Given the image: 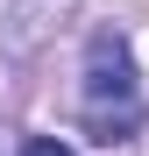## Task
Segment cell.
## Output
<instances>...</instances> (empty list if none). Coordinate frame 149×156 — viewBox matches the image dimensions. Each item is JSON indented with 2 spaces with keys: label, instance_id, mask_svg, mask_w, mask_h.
Segmentation results:
<instances>
[{
  "label": "cell",
  "instance_id": "3957f363",
  "mask_svg": "<svg viewBox=\"0 0 149 156\" xmlns=\"http://www.w3.org/2000/svg\"><path fill=\"white\" fill-rule=\"evenodd\" d=\"M21 156H71V142H57V135H29Z\"/></svg>",
  "mask_w": 149,
  "mask_h": 156
},
{
  "label": "cell",
  "instance_id": "6da1fadb",
  "mask_svg": "<svg viewBox=\"0 0 149 156\" xmlns=\"http://www.w3.org/2000/svg\"><path fill=\"white\" fill-rule=\"evenodd\" d=\"M85 128L92 142H128L142 128V85H135V57L114 29H99L85 43Z\"/></svg>",
  "mask_w": 149,
  "mask_h": 156
},
{
  "label": "cell",
  "instance_id": "7a4b0ae2",
  "mask_svg": "<svg viewBox=\"0 0 149 156\" xmlns=\"http://www.w3.org/2000/svg\"><path fill=\"white\" fill-rule=\"evenodd\" d=\"M78 0H0V57H36Z\"/></svg>",
  "mask_w": 149,
  "mask_h": 156
}]
</instances>
